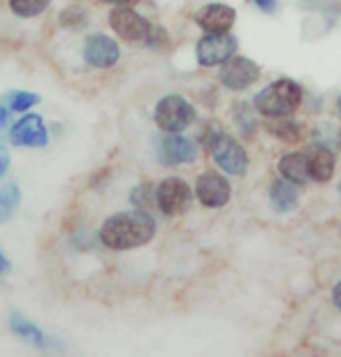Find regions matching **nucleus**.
Here are the masks:
<instances>
[{"label":"nucleus","mask_w":341,"mask_h":357,"mask_svg":"<svg viewBox=\"0 0 341 357\" xmlns=\"http://www.w3.org/2000/svg\"><path fill=\"white\" fill-rule=\"evenodd\" d=\"M156 234V220L144 209L114 213L100 227V241L112 251H130L149 244Z\"/></svg>","instance_id":"f257e3e1"},{"label":"nucleus","mask_w":341,"mask_h":357,"mask_svg":"<svg viewBox=\"0 0 341 357\" xmlns=\"http://www.w3.org/2000/svg\"><path fill=\"white\" fill-rule=\"evenodd\" d=\"M304 91L295 79H276L269 86L262 89L258 96L253 98L255 112L262 114L267 119H279V116H290L297 107L302 105Z\"/></svg>","instance_id":"f03ea898"},{"label":"nucleus","mask_w":341,"mask_h":357,"mask_svg":"<svg viewBox=\"0 0 341 357\" xmlns=\"http://www.w3.org/2000/svg\"><path fill=\"white\" fill-rule=\"evenodd\" d=\"M207 149L211 151V158L216 160V165L227 174H244L248 167V155L244 146L239 144L232 135L223 132L221 128H216V132H211L207 137Z\"/></svg>","instance_id":"7ed1b4c3"},{"label":"nucleus","mask_w":341,"mask_h":357,"mask_svg":"<svg viewBox=\"0 0 341 357\" xmlns=\"http://www.w3.org/2000/svg\"><path fill=\"white\" fill-rule=\"evenodd\" d=\"M153 119L162 132H181L195 121V109L186 98L165 96L156 105Z\"/></svg>","instance_id":"20e7f679"},{"label":"nucleus","mask_w":341,"mask_h":357,"mask_svg":"<svg viewBox=\"0 0 341 357\" xmlns=\"http://www.w3.org/2000/svg\"><path fill=\"white\" fill-rule=\"evenodd\" d=\"M109 24L114 28V33L119 38H123L126 42H135V45H142V42H151L156 28L149 24V21L137 14L135 10L126 5L114 7L109 14Z\"/></svg>","instance_id":"39448f33"},{"label":"nucleus","mask_w":341,"mask_h":357,"mask_svg":"<svg viewBox=\"0 0 341 357\" xmlns=\"http://www.w3.org/2000/svg\"><path fill=\"white\" fill-rule=\"evenodd\" d=\"M234 52H237V38H234L230 31L227 33H207L195 47L197 63H200L202 68L223 66L225 61L232 59Z\"/></svg>","instance_id":"423d86ee"},{"label":"nucleus","mask_w":341,"mask_h":357,"mask_svg":"<svg viewBox=\"0 0 341 357\" xmlns=\"http://www.w3.org/2000/svg\"><path fill=\"white\" fill-rule=\"evenodd\" d=\"M156 204L165 216H179V213H186L193 204V190L183 178L169 176L156 188Z\"/></svg>","instance_id":"0eeeda50"},{"label":"nucleus","mask_w":341,"mask_h":357,"mask_svg":"<svg viewBox=\"0 0 341 357\" xmlns=\"http://www.w3.org/2000/svg\"><path fill=\"white\" fill-rule=\"evenodd\" d=\"M221 84L230 91H244L260 79V66L246 56H232L221 68Z\"/></svg>","instance_id":"6e6552de"},{"label":"nucleus","mask_w":341,"mask_h":357,"mask_svg":"<svg viewBox=\"0 0 341 357\" xmlns=\"http://www.w3.org/2000/svg\"><path fill=\"white\" fill-rule=\"evenodd\" d=\"M195 195L209 209H221L230 202V183L223 174L204 172L195 181Z\"/></svg>","instance_id":"1a4fd4ad"},{"label":"nucleus","mask_w":341,"mask_h":357,"mask_svg":"<svg viewBox=\"0 0 341 357\" xmlns=\"http://www.w3.org/2000/svg\"><path fill=\"white\" fill-rule=\"evenodd\" d=\"M237 21V12L230 5L211 3L204 5L195 12V24L202 28L204 33H227Z\"/></svg>","instance_id":"9d476101"},{"label":"nucleus","mask_w":341,"mask_h":357,"mask_svg":"<svg viewBox=\"0 0 341 357\" xmlns=\"http://www.w3.org/2000/svg\"><path fill=\"white\" fill-rule=\"evenodd\" d=\"M158 158L162 165H188L197 158V146L195 142L181 137V135L167 132V137L160 142Z\"/></svg>","instance_id":"9b49d317"},{"label":"nucleus","mask_w":341,"mask_h":357,"mask_svg":"<svg viewBox=\"0 0 341 357\" xmlns=\"http://www.w3.org/2000/svg\"><path fill=\"white\" fill-rule=\"evenodd\" d=\"M84 59L89 66L107 70L112 66H116L121 59V49L107 35H91L84 45Z\"/></svg>","instance_id":"f8f14e48"},{"label":"nucleus","mask_w":341,"mask_h":357,"mask_svg":"<svg viewBox=\"0 0 341 357\" xmlns=\"http://www.w3.org/2000/svg\"><path fill=\"white\" fill-rule=\"evenodd\" d=\"M12 144L17 146H47V128L38 114H28L12 128Z\"/></svg>","instance_id":"ddd939ff"},{"label":"nucleus","mask_w":341,"mask_h":357,"mask_svg":"<svg viewBox=\"0 0 341 357\" xmlns=\"http://www.w3.org/2000/svg\"><path fill=\"white\" fill-rule=\"evenodd\" d=\"M307 162H309V174L311 181L325 183L335 176V153H332L330 146L325 144H311L307 151Z\"/></svg>","instance_id":"4468645a"},{"label":"nucleus","mask_w":341,"mask_h":357,"mask_svg":"<svg viewBox=\"0 0 341 357\" xmlns=\"http://www.w3.org/2000/svg\"><path fill=\"white\" fill-rule=\"evenodd\" d=\"M269 202H272L274 211L279 213H290L300 202V190L293 181L288 178H279V181L272 183V190H269Z\"/></svg>","instance_id":"2eb2a0df"},{"label":"nucleus","mask_w":341,"mask_h":357,"mask_svg":"<svg viewBox=\"0 0 341 357\" xmlns=\"http://www.w3.org/2000/svg\"><path fill=\"white\" fill-rule=\"evenodd\" d=\"M279 172L283 178L293 181L295 185H304L307 181H311L309 162H307V155L304 153H286L279 160Z\"/></svg>","instance_id":"dca6fc26"},{"label":"nucleus","mask_w":341,"mask_h":357,"mask_svg":"<svg viewBox=\"0 0 341 357\" xmlns=\"http://www.w3.org/2000/svg\"><path fill=\"white\" fill-rule=\"evenodd\" d=\"M267 130L274 135L276 139L286 142V144H297L302 139V126L290 116H279L267 126Z\"/></svg>","instance_id":"f3484780"},{"label":"nucleus","mask_w":341,"mask_h":357,"mask_svg":"<svg viewBox=\"0 0 341 357\" xmlns=\"http://www.w3.org/2000/svg\"><path fill=\"white\" fill-rule=\"evenodd\" d=\"M10 327H12V332L17 334V337H21V339L26 341V344H31V346H45V334L40 332V327H35L31 320L24 318L21 313H12Z\"/></svg>","instance_id":"a211bd4d"},{"label":"nucleus","mask_w":341,"mask_h":357,"mask_svg":"<svg viewBox=\"0 0 341 357\" xmlns=\"http://www.w3.org/2000/svg\"><path fill=\"white\" fill-rule=\"evenodd\" d=\"M21 202V190L19 185H5V188H0V220H7L12 216L14 211H17V206Z\"/></svg>","instance_id":"6ab92c4d"},{"label":"nucleus","mask_w":341,"mask_h":357,"mask_svg":"<svg viewBox=\"0 0 341 357\" xmlns=\"http://www.w3.org/2000/svg\"><path fill=\"white\" fill-rule=\"evenodd\" d=\"M52 0H10V7L17 17H38L49 7Z\"/></svg>","instance_id":"aec40b11"},{"label":"nucleus","mask_w":341,"mask_h":357,"mask_svg":"<svg viewBox=\"0 0 341 357\" xmlns=\"http://www.w3.org/2000/svg\"><path fill=\"white\" fill-rule=\"evenodd\" d=\"M7 102H10V109L14 112H26V109H31L35 102H40V98L35 96V93L12 91V93H7Z\"/></svg>","instance_id":"412c9836"},{"label":"nucleus","mask_w":341,"mask_h":357,"mask_svg":"<svg viewBox=\"0 0 341 357\" xmlns=\"http://www.w3.org/2000/svg\"><path fill=\"white\" fill-rule=\"evenodd\" d=\"M86 21V10H82V7H68V10L61 12V24L66 28H82Z\"/></svg>","instance_id":"4be33fe9"},{"label":"nucleus","mask_w":341,"mask_h":357,"mask_svg":"<svg viewBox=\"0 0 341 357\" xmlns=\"http://www.w3.org/2000/svg\"><path fill=\"white\" fill-rule=\"evenodd\" d=\"M156 199V192H153V188H151V183H142V185H137L135 188V192H132V204L135 206H149Z\"/></svg>","instance_id":"5701e85b"},{"label":"nucleus","mask_w":341,"mask_h":357,"mask_svg":"<svg viewBox=\"0 0 341 357\" xmlns=\"http://www.w3.org/2000/svg\"><path fill=\"white\" fill-rule=\"evenodd\" d=\"M7 167H10V153H7L3 146H0V176L7 172Z\"/></svg>","instance_id":"b1692460"},{"label":"nucleus","mask_w":341,"mask_h":357,"mask_svg":"<svg viewBox=\"0 0 341 357\" xmlns=\"http://www.w3.org/2000/svg\"><path fill=\"white\" fill-rule=\"evenodd\" d=\"M255 5H258L260 10H265V12H274L276 10V0H255Z\"/></svg>","instance_id":"393cba45"},{"label":"nucleus","mask_w":341,"mask_h":357,"mask_svg":"<svg viewBox=\"0 0 341 357\" xmlns=\"http://www.w3.org/2000/svg\"><path fill=\"white\" fill-rule=\"evenodd\" d=\"M332 302H335V306L341 311V281L335 285V290H332Z\"/></svg>","instance_id":"a878e982"},{"label":"nucleus","mask_w":341,"mask_h":357,"mask_svg":"<svg viewBox=\"0 0 341 357\" xmlns=\"http://www.w3.org/2000/svg\"><path fill=\"white\" fill-rule=\"evenodd\" d=\"M5 121H7V109L5 107H0V128L5 126Z\"/></svg>","instance_id":"bb28decb"},{"label":"nucleus","mask_w":341,"mask_h":357,"mask_svg":"<svg viewBox=\"0 0 341 357\" xmlns=\"http://www.w3.org/2000/svg\"><path fill=\"white\" fill-rule=\"evenodd\" d=\"M7 267H10V262H7V260H5V255L0 253V271H5Z\"/></svg>","instance_id":"cd10ccee"},{"label":"nucleus","mask_w":341,"mask_h":357,"mask_svg":"<svg viewBox=\"0 0 341 357\" xmlns=\"http://www.w3.org/2000/svg\"><path fill=\"white\" fill-rule=\"evenodd\" d=\"M100 3H112V5H126V3H130V0H100Z\"/></svg>","instance_id":"c85d7f7f"},{"label":"nucleus","mask_w":341,"mask_h":357,"mask_svg":"<svg viewBox=\"0 0 341 357\" xmlns=\"http://www.w3.org/2000/svg\"><path fill=\"white\" fill-rule=\"evenodd\" d=\"M337 107H339V114H341V98L337 100Z\"/></svg>","instance_id":"c756f323"},{"label":"nucleus","mask_w":341,"mask_h":357,"mask_svg":"<svg viewBox=\"0 0 341 357\" xmlns=\"http://www.w3.org/2000/svg\"><path fill=\"white\" fill-rule=\"evenodd\" d=\"M339 192H341V185H339Z\"/></svg>","instance_id":"7c9ffc66"}]
</instances>
